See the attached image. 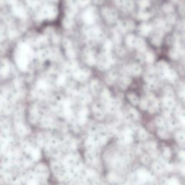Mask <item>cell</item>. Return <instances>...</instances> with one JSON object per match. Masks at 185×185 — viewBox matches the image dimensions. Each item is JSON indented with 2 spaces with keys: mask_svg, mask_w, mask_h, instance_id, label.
<instances>
[{
  "mask_svg": "<svg viewBox=\"0 0 185 185\" xmlns=\"http://www.w3.org/2000/svg\"><path fill=\"white\" fill-rule=\"evenodd\" d=\"M72 74L74 75V77L77 80H79V81H83V80L88 78L90 75H91V71L88 69H78L76 70L73 71Z\"/></svg>",
  "mask_w": 185,
  "mask_h": 185,
  "instance_id": "cell-1",
  "label": "cell"
},
{
  "mask_svg": "<svg viewBox=\"0 0 185 185\" xmlns=\"http://www.w3.org/2000/svg\"><path fill=\"white\" fill-rule=\"evenodd\" d=\"M85 62L90 66L94 65L96 63V58L92 51L87 49L85 52Z\"/></svg>",
  "mask_w": 185,
  "mask_h": 185,
  "instance_id": "cell-2",
  "label": "cell"
},
{
  "mask_svg": "<svg viewBox=\"0 0 185 185\" xmlns=\"http://www.w3.org/2000/svg\"><path fill=\"white\" fill-rule=\"evenodd\" d=\"M127 71H128V72L130 74L133 75L134 76H138L142 72V68L137 64H132L127 67Z\"/></svg>",
  "mask_w": 185,
  "mask_h": 185,
  "instance_id": "cell-3",
  "label": "cell"
},
{
  "mask_svg": "<svg viewBox=\"0 0 185 185\" xmlns=\"http://www.w3.org/2000/svg\"><path fill=\"white\" fill-rule=\"evenodd\" d=\"M36 176H39V177H43L46 178L49 176V170L46 166H44L43 164H41L36 167Z\"/></svg>",
  "mask_w": 185,
  "mask_h": 185,
  "instance_id": "cell-4",
  "label": "cell"
},
{
  "mask_svg": "<svg viewBox=\"0 0 185 185\" xmlns=\"http://www.w3.org/2000/svg\"><path fill=\"white\" fill-rule=\"evenodd\" d=\"M93 113H94V116L97 120H102V119H104V111L103 109H102L101 107H100V105H98V104H94V105L93 106Z\"/></svg>",
  "mask_w": 185,
  "mask_h": 185,
  "instance_id": "cell-5",
  "label": "cell"
},
{
  "mask_svg": "<svg viewBox=\"0 0 185 185\" xmlns=\"http://www.w3.org/2000/svg\"><path fill=\"white\" fill-rule=\"evenodd\" d=\"M168 69V65L166 62L164 61H161L158 63L157 65V71L160 74V75L163 78H165V75H166V72Z\"/></svg>",
  "mask_w": 185,
  "mask_h": 185,
  "instance_id": "cell-6",
  "label": "cell"
},
{
  "mask_svg": "<svg viewBox=\"0 0 185 185\" xmlns=\"http://www.w3.org/2000/svg\"><path fill=\"white\" fill-rule=\"evenodd\" d=\"M85 155L86 161L90 164H94L97 161L96 151H88Z\"/></svg>",
  "mask_w": 185,
  "mask_h": 185,
  "instance_id": "cell-7",
  "label": "cell"
},
{
  "mask_svg": "<svg viewBox=\"0 0 185 185\" xmlns=\"http://www.w3.org/2000/svg\"><path fill=\"white\" fill-rule=\"evenodd\" d=\"M111 100H112V98H111V93H110L109 91L107 89H104L101 93V100L103 105H107L108 104H109L111 101Z\"/></svg>",
  "mask_w": 185,
  "mask_h": 185,
  "instance_id": "cell-8",
  "label": "cell"
},
{
  "mask_svg": "<svg viewBox=\"0 0 185 185\" xmlns=\"http://www.w3.org/2000/svg\"><path fill=\"white\" fill-rule=\"evenodd\" d=\"M150 173L146 171L144 168H140L137 171V176L138 177V180L142 182H145V181L148 180V177H149Z\"/></svg>",
  "mask_w": 185,
  "mask_h": 185,
  "instance_id": "cell-9",
  "label": "cell"
},
{
  "mask_svg": "<svg viewBox=\"0 0 185 185\" xmlns=\"http://www.w3.org/2000/svg\"><path fill=\"white\" fill-rule=\"evenodd\" d=\"M41 125L46 128L52 127L55 126V122L50 117H43L41 120Z\"/></svg>",
  "mask_w": 185,
  "mask_h": 185,
  "instance_id": "cell-10",
  "label": "cell"
},
{
  "mask_svg": "<svg viewBox=\"0 0 185 185\" xmlns=\"http://www.w3.org/2000/svg\"><path fill=\"white\" fill-rule=\"evenodd\" d=\"M165 78H167L170 82H175V80H177V73H176L175 71H174L173 69L168 68L167 69V71L166 72Z\"/></svg>",
  "mask_w": 185,
  "mask_h": 185,
  "instance_id": "cell-11",
  "label": "cell"
},
{
  "mask_svg": "<svg viewBox=\"0 0 185 185\" xmlns=\"http://www.w3.org/2000/svg\"><path fill=\"white\" fill-rule=\"evenodd\" d=\"M163 104L165 108H167V109H171L175 105V101L174 100V98H168V97H164V98L163 99Z\"/></svg>",
  "mask_w": 185,
  "mask_h": 185,
  "instance_id": "cell-12",
  "label": "cell"
},
{
  "mask_svg": "<svg viewBox=\"0 0 185 185\" xmlns=\"http://www.w3.org/2000/svg\"><path fill=\"white\" fill-rule=\"evenodd\" d=\"M130 83H131V79L126 76H124L122 77V78H121L120 81H119V85H120V87L123 89H125Z\"/></svg>",
  "mask_w": 185,
  "mask_h": 185,
  "instance_id": "cell-13",
  "label": "cell"
},
{
  "mask_svg": "<svg viewBox=\"0 0 185 185\" xmlns=\"http://www.w3.org/2000/svg\"><path fill=\"white\" fill-rule=\"evenodd\" d=\"M51 54V49H43V50L39 51L38 53V56L39 59L43 60L46 59V58H49Z\"/></svg>",
  "mask_w": 185,
  "mask_h": 185,
  "instance_id": "cell-14",
  "label": "cell"
},
{
  "mask_svg": "<svg viewBox=\"0 0 185 185\" xmlns=\"http://www.w3.org/2000/svg\"><path fill=\"white\" fill-rule=\"evenodd\" d=\"M91 88L92 92L94 93V94H97L99 91L100 89V84L98 80H93L91 82Z\"/></svg>",
  "mask_w": 185,
  "mask_h": 185,
  "instance_id": "cell-15",
  "label": "cell"
},
{
  "mask_svg": "<svg viewBox=\"0 0 185 185\" xmlns=\"http://www.w3.org/2000/svg\"><path fill=\"white\" fill-rule=\"evenodd\" d=\"M139 116H140V114L137 112V110L132 109V108L129 109V111H128V118L130 120H137L139 119Z\"/></svg>",
  "mask_w": 185,
  "mask_h": 185,
  "instance_id": "cell-16",
  "label": "cell"
},
{
  "mask_svg": "<svg viewBox=\"0 0 185 185\" xmlns=\"http://www.w3.org/2000/svg\"><path fill=\"white\" fill-rule=\"evenodd\" d=\"M116 78H117L116 73L114 71H112V72L109 73V75H108L107 78H106V82H107L109 85H111V84L114 82L115 80H116Z\"/></svg>",
  "mask_w": 185,
  "mask_h": 185,
  "instance_id": "cell-17",
  "label": "cell"
},
{
  "mask_svg": "<svg viewBox=\"0 0 185 185\" xmlns=\"http://www.w3.org/2000/svg\"><path fill=\"white\" fill-rule=\"evenodd\" d=\"M138 136L140 137V140H145L148 138V134L147 132H146L145 129H143V128L140 127L138 130Z\"/></svg>",
  "mask_w": 185,
  "mask_h": 185,
  "instance_id": "cell-18",
  "label": "cell"
},
{
  "mask_svg": "<svg viewBox=\"0 0 185 185\" xmlns=\"http://www.w3.org/2000/svg\"><path fill=\"white\" fill-rule=\"evenodd\" d=\"M152 167H153V169L154 170V171L156 172V173L160 174L161 172L163 171V165L161 164L160 162H154L153 164V166H152Z\"/></svg>",
  "mask_w": 185,
  "mask_h": 185,
  "instance_id": "cell-19",
  "label": "cell"
},
{
  "mask_svg": "<svg viewBox=\"0 0 185 185\" xmlns=\"http://www.w3.org/2000/svg\"><path fill=\"white\" fill-rule=\"evenodd\" d=\"M128 98L133 105H137L139 104V98L135 93H129L128 94Z\"/></svg>",
  "mask_w": 185,
  "mask_h": 185,
  "instance_id": "cell-20",
  "label": "cell"
},
{
  "mask_svg": "<svg viewBox=\"0 0 185 185\" xmlns=\"http://www.w3.org/2000/svg\"><path fill=\"white\" fill-rule=\"evenodd\" d=\"M175 137H176V139H177V140L178 141L179 143H182V144L184 143L185 136H184V133L183 132H177L176 133Z\"/></svg>",
  "mask_w": 185,
  "mask_h": 185,
  "instance_id": "cell-21",
  "label": "cell"
},
{
  "mask_svg": "<svg viewBox=\"0 0 185 185\" xmlns=\"http://www.w3.org/2000/svg\"><path fill=\"white\" fill-rule=\"evenodd\" d=\"M135 41H136V38L133 36H129L127 38V44L129 46L132 47L135 46Z\"/></svg>",
  "mask_w": 185,
  "mask_h": 185,
  "instance_id": "cell-22",
  "label": "cell"
},
{
  "mask_svg": "<svg viewBox=\"0 0 185 185\" xmlns=\"http://www.w3.org/2000/svg\"><path fill=\"white\" fill-rule=\"evenodd\" d=\"M108 179L111 182H116L120 180V178L118 177L116 174L114 173H109L108 174Z\"/></svg>",
  "mask_w": 185,
  "mask_h": 185,
  "instance_id": "cell-23",
  "label": "cell"
},
{
  "mask_svg": "<svg viewBox=\"0 0 185 185\" xmlns=\"http://www.w3.org/2000/svg\"><path fill=\"white\" fill-rule=\"evenodd\" d=\"M158 135L160 137H161V138H167L168 135L166 132V128H159L158 129Z\"/></svg>",
  "mask_w": 185,
  "mask_h": 185,
  "instance_id": "cell-24",
  "label": "cell"
},
{
  "mask_svg": "<svg viewBox=\"0 0 185 185\" xmlns=\"http://www.w3.org/2000/svg\"><path fill=\"white\" fill-rule=\"evenodd\" d=\"M179 55L180 54H179V52H177V50L176 49L170 50L169 56H170V57L172 59H178Z\"/></svg>",
  "mask_w": 185,
  "mask_h": 185,
  "instance_id": "cell-25",
  "label": "cell"
},
{
  "mask_svg": "<svg viewBox=\"0 0 185 185\" xmlns=\"http://www.w3.org/2000/svg\"><path fill=\"white\" fill-rule=\"evenodd\" d=\"M145 60L147 61L148 63H153L155 60V56L154 54L152 52H148L145 54Z\"/></svg>",
  "mask_w": 185,
  "mask_h": 185,
  "instance_id": "cell-26",
  "label": "cell"
},
{
  "mask_svg": "<svg viewBox=\"0 0 185 185\" xmlns=\"http://www.w3.org/2000/svg\"><path fill=\"white\" fill-rule=\"evenodd\" d=\"M154 76H153V74H151V73L148 72L146 73L145 75H144V80L145 81H146L147 83L148 82H151L154 81Z\"/></svg>",
  "mask_w": 185,
  "mask_h": 185,
  "instance_id": "cell-27",
  "label": "cell"
},
{
  "mask_svg": "<svg viewBox=\"0 0 185 185\" xmlns=\"http://www.w3.org/2000/svg\"><path fill=\"white\" fill-rule=\"evenodd\" d=\"M155 124L159 128H165L164 120L161 117H157L155 119Z\"/></svg>",
  "mask_w": 185,
  "mask_h": 185,
  "instance_id": "cell-28",
  "label": "cell"
},
{
  "mask_svg": "<svg viewBox=\"0 0 185 185\" xmlns=\"http://www.w3.org/2000/svg\"><path fill=\"white\" fill-rule=\"evenodd\" d=\"M66 55H67V57H68L69 59H74L76 56V54H75V51L71 48L67 49Z\"/></svg>",
  "mask_w": 185,
  "mask_h": 185,
  "instance_id": "cell-29",
  "label": "cell"
},
{
  "mask_svg": "<svg viewBox=\"0 0 185 185\" xmlns=\"http://www.w3.org/2000/svg\"><path fill=\"white\" fill-rule=\"evenodd\" d=\"M66 81V75H59L58 76L57 80H56V82L59 85H62L65 84V82Z\"/></svg>",
  "mask_w": 185,
  "mask_h": 185,
  "instance_id": "cell-30",
  "label": "cell"
},
{
  "mask_svg": "<svg viewBox=\"0 0 185 185\" xmlns=\"http://www.w3.org/2000/svg\"><path fill=\"white\" fill-rule=\"evenodd\" d=\"M148 101L146 98H142L140 102V107L142 110H146L148 109Z\"/></svg>",
  "mask_w": 185,
  "mask_h": 185,
  "instance_id": "cell-31",
  "label": "cell"
},
{
  "mask_svg": "<svg viewBox=\"0 0 185 185\" xmlns=\"http://www.w3.org/2000/svg\"><path fill=\"white\" fill-rule=\"evenodd\" d=\"M88 115V109L87 108H83L78 113V117H85V118H87Z\"/></svg>",
  "mask_w": 185,
  "mask_h": 185,
  "instance_id": "cell-32",
  "label": "cell"
},
{
  "mask_svg": "<svg viewBox=\"0 0 185 185\" xmlns=\"http://www.w3.org/2000/svg\"><path fill=\"white\" fill-rule=\"evenodd\" d=\"M177 122L174 120H169L168 121V127L169 129H174L177 127Z\"/></svg>",
  "mask_w": 185,
  "mask_h": 185,
  "instance_id": "cell-33",
  "label": "cell"
},
{
  "mask_svg": "<svg viewBox=\"0 0 185 185\" xmlns=\"http://www.w3.org/2000/svg\"><path fill=\"white\" fill-rule=\"evenodd\" d=\"M38 86L40 89H43V90L47 89L49 87L48 83H47L46 81H44V80H40L38 83Z\"/></svg>",
  "mask_w": 185,
  "mask_h": 185,
  "instance_id": "cell-34",
  "label": "cell"
},
{
  "mask_svg": "<svg viewBox=\"0 0 185 185\" xmlns=\"http://www.w3.org/2000/svg\"><path fill=\"white\" fill-rule=\"evenodd\" d=\"M163 155L164 158H169L171 155V152L168 148H164L163 150Z\"/></svg>",
  "mask_w": 185,
  "mask_h": 185,
  "instance_id": "cell-35",
  "label": "cell"
},
{
  "mask_svg": "<svg viewBox=\"0 0 185 185\" xmlns=\"http://www.w3.org/2000/svg\"><path fill=\"white\" fill-rule=\"evenodd\" d=\"M37 141H38V144H39L40 145L43 146L46 142V138L43 135H41V134H40V135H38V136Z\"/></svg>",
  "mask_w": 185,
  "mask_h": 185,
  "instance_id": "cell-36",
  "label": "cell"
},
{
  "mask_svg": "<svg viewBox=\"0 0 185 185\" xmlns=\"http://www.w3.org/2000/svg\"><path fill=\"white\" fill-rule=\"evenodd\" d=\"M112 49V43L110 41H106L105 44H104V50L106 52H110Z\"/></svg>",
  "mask_w": 185,
  "mask_h": 185,
  "instance_id": "cell-37",
  "label": "cell"
},
{
  "mask_svg": "<svg viewBox=\"0 0 185 185\" xmlns=\"http://www.w3.org/2000/svg\"><path fill=\"white\" fill-rule=\"evenodd\" d=\"M111 103H112L113 105H114L115 107H116V109H119L122 106V102L120 99H112L111 100Z\"/></svg>",
  "mask_w": 185,
  "mask_h": 185,
  "instance_id": "cell-38",
  "label": "cell"
},
{
  "mask_svg": "<svg viewBox=\"0 0 185 185\" xmlns=\"http://www.w3.org/2000/svg\"><path fill=\"white\" fill-rule=\"evenodd\" d=\"M150 160H151V158H150V156L148 155H142V158H141V161H142V163H143L144 164L147 165L150 163Z\"/></svg>",
  "mask_w": 185,
  "mask_h": 185,
  "instance_id": "cell-39",
  "label": "cell"
},
{
  "mask_svg": "<svg viewBox=\"0 0 185 185\" xmlns=\"http://www.w3.org/2000/svg\"><path fill=\"white\" fill-rule=\"evenodd\" d=\"M63 46L65 49H70L72 47V42L68 39H65L63 41Z\"/></svg>",
  "mask_w": 185,
  "mask_h": 185,
  "instance_id": "cell-40",
  "label": "cell"
},
{
  "mask_svg": "<svg viewBox=\"0 0 185 185\" xmlns=\"http://www.w3.org/2000/svg\"><path fill=\"white\" fill-rule=\"evenodd\" d=\"M146 147H147L149 151H152V150L156 149L157 144L155 143V142H149V143L146 145Z\"/></svg>",
  "mask_w": 185,
  "mask_h": 185,
  "instance_id": "cell-41",
  "label": "cell"
},
{
  "mask_svg": "<svg viewBox=\"0 0 185 185\" xmlns=\"http://www.w3.org/2000/svg\"><path fill=\"white\" fill-rule=\"evenodd\" d=\"M144 45H145V42L143 41V40L141 39V38H137V39H136L135 46L137 47V48H139V47L142 46Z\"/></svg>",
  "mask_w": 185,
  "mask_h": 185,
  "instance_id": "cell-42",
  "label": "cell"
},
{
  "mask_svg": "<svg viewBox=\"0 0 185 185\" xmlns=\"http://www.w3.org/2000/svg\"><path fill=\"white\" fill-rule=\"evenodd\" d=\"M116 52L117 53V54H119L120 56H123V55L125 54V50L121 46H117L116 48Z\"/></svg>",
  "mask_w": 185,
  "mask_h": 185,
  "instance_id": "cell-43",
  "label": "cell"
},
{
  "mask_svg": "<svg viewBox=\"0 0 185 185\" xmlns=\"http://www.w3.org/2000/svg\"><path fill=\"white\" fill-rule=\"evenodd\" d=\"M168 184H172V185H176V184H179V182L178 179L176 178H171L169 179V180L168 181Z\"/></svg>",
  "mask_w": 185,
  "mask_h": 185,
  "instance_id": "cell-44",
  "label": "cell"
},
{
  "mask_svg": "<svg viewBox=\"0 0 185 185\" xmlns=\"http://www.w3.org/2000/svg\"><path fill=\"white\" fill-rule=\"evenodd\" d=\"M152 43L155 46H160V44L161 43V41L160 38L158 37L153 38V39H152Z\"/></svg>",
  "mask_w": 185,
  "mask_h": 185,
  "instance_id": "cell-45",
  "label": "cell"
},
{
  "mask_svg": "<svg viewBox=\"0 0 185 185\" xmlns=\"http://www.w3.org/2000/svg\"><path fill=\"white\" fill-rule=\"evenodd\" d=\"M165 167H166L168 171H172V170L174 169L173 164H169V163H166V164H165Z\"/></svg>",
  "mask_w": 185,
  "mask_h": 185,
  "instance_id": "cell-46",
  "label": "cell"
},
{
  "mask_svg": "<svg viewBox=\"0 0 185 185\" xmlns=\"http://www.w3.org/2000/svg\"><path fill=\"white\" fill-rule=\"evenodd\" d=\"M148 70L149 73H151V74H153V73L155 72V68L153 67V65H150V66H148Z\"/></svg>",
  "mask_w": 185,
  "mask_h": 185,
  "instance_id": "cell-47",
  "label": "cell"
},
{
  "mask_svg": "<svg viewBox=\"0 0 185 185\" xmlns=\"http://www.w3.org/2000/svg\"><path fill=\"white\" fill-rule=\"evenodd\" d=\"M147 96H148V99L151 100H151H153L155 98L154 94H153V93H148Z\"/></svg>",
  "mask_w": 185,
  "mask_h": 185,
  "instance_id": "cell-48",
  "label": "cell"
},
{
  "mask_svg": "<svg viewBox=\"0 0 185 185\" xmlns=\"http://www.w3.org/2000/svg\"><path fill=\"white\" fill-rule=\"evenodd\" d=\"M179 158H182L183 161L184 160V157H185V153H184V151H181L179 153Z\"/></svg>",
  "mask_w": 185,
  "mask_h": 185,
  "instance_id": "cell-49",
  "label": "cell"
},
{
  "mask_svg": "<svg viewBox=\"0 0 185 185\" xmlns=\"http://www.w3.org/2000/svg\"><path fill=\"white\" fill-rule=\"evenodd\" d=\"M137 50H138L139 52H145V51L146 50V47L145 45L139 47V48H137Z\"/></svg>",
  "mask_w": 185,
  "mask_h": 185,
  "instance_id": "cell-50",
  "label": "cell"
},
{
  "mask_svg": "<svg viewBox=\"0 0 185 185\" xmlns=\"http://www.w3.org/2000/svg\"><path fill=\"white\" fill-rule=\"evenodd\" d=\"M114 40H115V42H116V43H120L122 38H121L120 36H116V37L114 38Z\"/></svg>",
  "mask_w": 185,
  "mask_h": 185,
  "instance_id": "cell-51",
  "label": "cell"
},
{
  "mask_svg": "<svg viewBox=\"0 0 185 185\" xmlns=\"http://www.w3.org/2000/svg\"><path fill=\"white\" fill-rule=\"evenodd\" d=\"M180 169H181V171H182V174H184V166L183 164L180 166Z\"/></svg>",
  "mask_w": 185,
  "mask_h": 185,
  "instance_id": "cell-52",
  "label": "cell"
}]
</instances>
